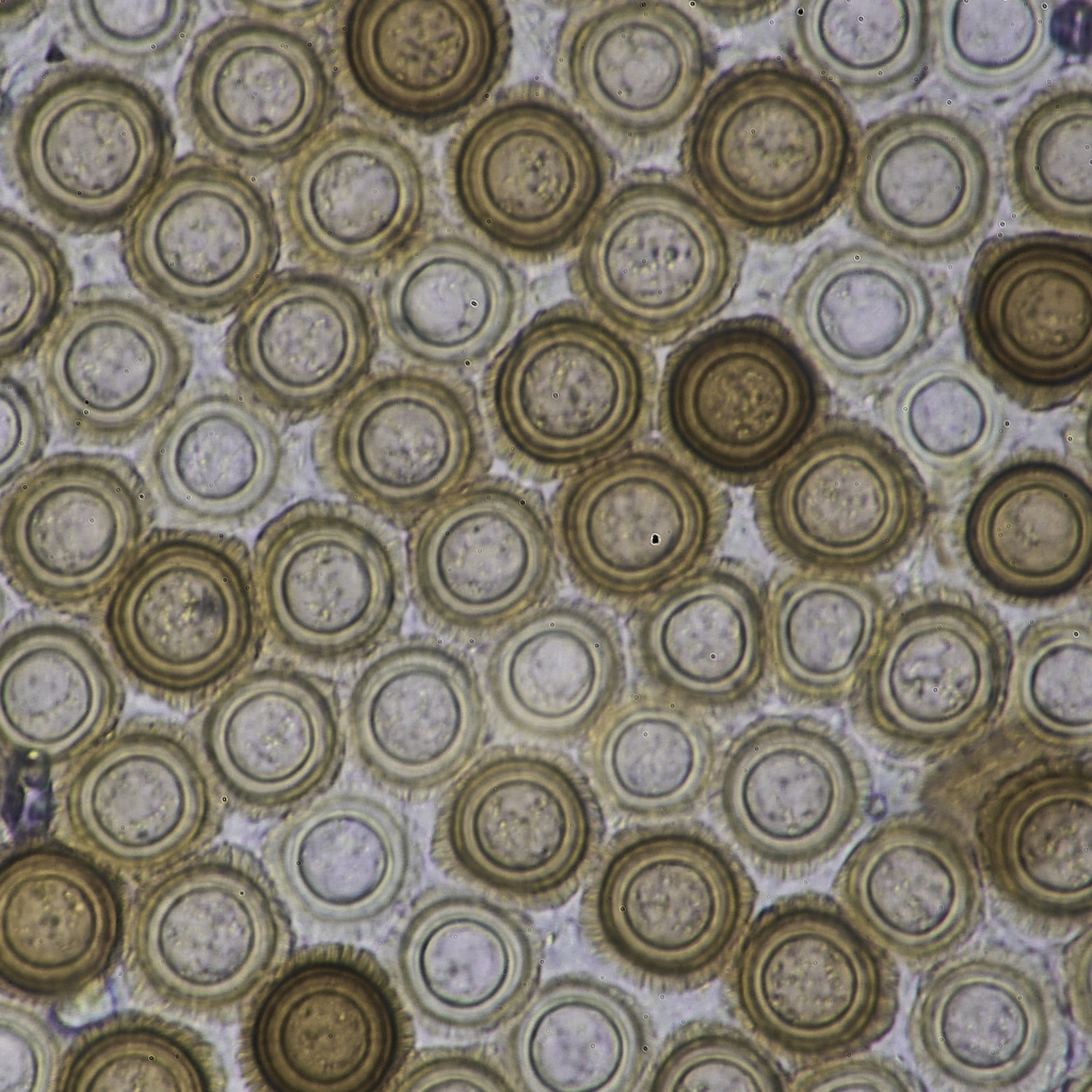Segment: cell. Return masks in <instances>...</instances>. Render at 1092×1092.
I'll return each instance as SVG.
<instances>
[{"label": "cell", "instance_id": "2e32d148", "mask_svg": "<svg viewBox=\"0 0 1092 1092\" xmlns=\"http://www.w3.org/2000/svg\"><path fill=\"white\" fill-rule=\"evenodd\" d=\"M709 813L759 876L807 878L864 830L874 777L860 741L806 712L760 713L725 740Z\"/></svg>", "mask_w": 1092, "mask_h": 1092}, {"label": "cell", "instance_id": "11a10c76", "mask_svg": "<svg viewBox=\"0 0 1092 1092\" xmlns=\"http://www.w3.org/2000/svg\"><path fill=\"white\" fill-rule=\"evenodd\" d=\"M1091 677L1089 619L1065 613L1032 622L1012 647L1015 727L1049 749L1082 754L1091 744Z\"/></svg>", "mask_w": 1092, "mask_h": 1092}, {"label": "cell", "instance_id": "f546056e", "mask_svg": "<svg viewBox=\"0 0 1092 1092\" xmlns=\"http://www.w3.org/2000/svg\"><path fill=\"white\" fill-rule=\"evenodd\" d=\"M399 913L384 962L416 1022L436 1035L499 1032L543 980L545 938L528 911L449 882L419 890Z\"/></svg>", "mask_w": 1092, "mask_h": 1092}, {"label": "cell", "instance_id": "44dd1931", "mask_svg": "<svg viewBox=\"0 0 1092 1092\" xmlns=\"http://www.w3.org/2000/svg\"><path fill=\"white\" fill-rule=\"evenodd\" d=\"M965 357L1031 413L1072 405L1092 378V238L1029 230L985 239L959 305Z\"/></svg>", "mask_w": 1092, "mask_h": 1092}, {"label": "cell", "instance_id": "836d02e7", "mask_svg": "<svg viewBox=\"0 0 1092 1092\" xmlns=\"http://www.w3.org/2000/svg\"><path fill=\"white\" fill-rule=\"evenodd\" d=\"M121 880L62 844L18 848L0 866L2 994L50 1011L90 1007L121 965Z\"/></svg>", "mask_w": 1092, "mask_h": 1092}, {"label": "cell", "instance_id": "be15d7a7", "mask_svg": "<svg viewBox=\"0 0 1092 1092\" xmlns=\"http://www.w3.org/2000/svg\"><path fill=\"white\" fill-rule=\"evenodd\" d=\"M924 1090V1080L902 1060L871 1048L793 1070L789 1086V1091L810 1092Z\"/></svg>", "mask_w": 1092, "mask_h": 1092}, {"label": "cell", "instance_id": "8992f818", "mask_svg": "<svg viewBox=\"0 0 1092 1092\" xmlns=\"http://www.w3.org/2000/svg\"><path fill=\"white\" fill-rule=\"evenodd\" d=\"M607 838L580 762L520 740L489 744L444 789L429 855L450 882L546 912L580 894Z\"/></svg>", "mask_w": 1092, "mask_h": 1092}, {"label": "cell", "instance_id": "e7e4bbea", "mask_svg": "<svg viewBox=\"0 0 1092 1092\" xmlns=\"http://www.w3.org/2000/svg\"><path fill=\"white\" fill-rule=\"evenodd\" d=\"M1092 927L1088 925L1064 946L1061 956L1063 1006L1070 1023L1085 1037H1091V954ZM1059 983V982H1058Z\"/></svg>", "mask_w": 1092, "mask_h": 1092}, {"label": "cell", "instance_id": "30bf717a", "mask_svg": "<svg viewBox=\"0 0 1092 1092\" xmlns=\"http://www.w3.org/2000/svg\"><path fill=\"white\" fill-rule=\"evenodd\" d=\"M448 177L463 226L524 267L568 257L616 179L608 143L540 82L500 90L466 119Z\"/></svg>", "mask_w": 1092, "mask_h": 1092}, {"label": "cell", "instance_id": "d4e9b609", "mask_svg": "<svg viewBox=\"0 0 1092 1092\" xmlns=\"http://www.w3.org/2000/svg\"><path fill=\"white\" fill-rule=\"evenodd\" d=\"M282 231L269 197L237 164L183 154L119 231L133 288L171 315L231 318L278 270Z\"/></svg>", "mask_w": 1092, "mask_h": 1092}, {"label": "cell", "instance_id": "ab89813d", "mask_svg": "<svg viewBox=\"0 0 1092 1092\" xmlns=\"http://www.w3.org/2000/svg\"><path fill=\"white\" fill-rule=\"evenodd\" d=\"M260 857L291 911L342 933L391 919L415 895L424 869L410 818L358 789H331L278 817Z\"/></svg>", "mask_w": 1092, "mask_h": 1092}, {"label": "cell", "instance_id": "603a6c76", "mask_svg": "<svg viewBox=\"0 0 1092 1092\" xmlns=\"http://www.w3.org/2000/svg\"><path fill=\"white\" fill-rule=\"evenodd\" d=\"M1 572L32 609L95 617L156 528L136 462L99 450L46 455L1 489Z\"/></svg>", "mask_w": 1092, "mask_h": 1092}, {"label": "cell", "instance_id": "6f0895ef", "mask_svg": "<svg viewBox=\"0 0 1092 1092\" xmlns=\"http://www.w3.org/2000/svg\"><path fill=\"white\" fill-rule=\"evenodd\" d=\"M200 14L195 0H74L62 6V34L77 59L149 77L186 55Z\"/></svg>", "mask_w": 1092, "mask_h": 1092}, {"label": "cell", "instance_id": "83f0119b", "mask_svg": "<svg viewBox=\"0 0 1092 1092\" xmlns=\"http://www.w3.org/2000/svg\"><path fill=\"white\" fill-rule=\"evenodd\" d=\"M1077 755L1022 753L965 808L986 895L1033 938L1071 937L1092 920V780Z\"/></svg>", "mask_w": 1092, "mask_h": 1092}, {"label": "cell", "instance_id": "277c9868", "mask_svg": "<svg viewBox=\"0 0 1092 1092\" xmlns=\"http://www.w3.org/2000/svg\"><path fill=\"white\" fill-rule=\"evenodd\" d=\"M653 349L571 298L535 311L482 371L495 453L518 479L559 482L652 437Z\"/></svg>", "mask_w": 1092, "mask_h": 1092}, {"label": "cell", "instance_id": "7402d4cb", "mask_svg": "<svg viewBox=\"0 0 1092 1092\" xmlns=\"http://www.w3.org/2000/svg\"><path fill=\"white\" fill-rule=\"evenodd\" d=\"M55 802L60 842L139 883L212 845L229 807L196 732L155 716L71 762Z\"/></svg>", "mask_w": 1092, "mask_h": 1092}, {"label": "cell", "instance_id": "f35d334b", "mask_svg": "<svg viewBox=\"0 0 1092 1092\" xmlns=\"http://www.w3.org/2000/svg\"><path fill=\"white\" fill-rule=\"evenodd\" d=\"M286 423L232 380L190 383L136 464L176 526L231 533L264 520L294 478Z\"/></svg>", "mask_w": 1092, "mask_h": 1092}, {"label": "cell", "instance_id": "6da1fadb", "mask_svg": "<svg viewBox=\"0 0 1092 1092\" xmlns=\"http://www.w3.org/2000/svg\"><path fill=\"white\" fill-rule=\"evenodd\" d=\"M863 127L791 57L713 77L680 138L679 173L741 237L800 242L842 209Z\"/></svg>", "mask_w": 1092, "mask_h": 1092}, {"label": "cell", "instance_id": "9c48e42d", "mask_svg": "<svg viewBox=\"0 0 1092 1092\" xmlns=\"http://www.w3.org/2000/svg\"><path fill=\"white\" fill-rule=\"evenodd\" d=\"M98 620L129 680L179 707L208 701L266 641L248 545L183 526L152 530Z\"/></svg>", "mask_w": 1092, "mask_h": 1092}, {"label": "cell", "instance_id": "4316f807", "mask_svg": "<svg viewBox=\"0 0 1092 1092\" xmlns=\"http://www.w3.org/2000/svg\"><path fill=\"white\" fill-rule=\"evenodd\" d=\"M62 436L124 449L144 440L190 384L195 348L179 318L135 289L80 287L35 358Z\"/></svg>", "mask_w": 1092, "mask_h": 1092}, {"label": "cell", "instance_id": "4fadbf2b", "mask_svg": "<svg viewBox=\"0 0 1092 1092\" xmlns=\"http://www.w3.org/2000/svg\"><path fill=\"white\" fill-rule=\"evenodd\" d=\"M238 1021L252 1091H389L416 1048V1019L386 963L346 942L295 947Z\"/></svg>", "mask_w": 1092, "mask_h": 1092}, {"label": "cell", "instance_id": "003e7915", "mask_svg": "<svg viewBox=\"0 0 1092 1092\" xmlns=\"http://www.w3.org/2000/svg\"><path fill=\"white\" fill-rule=\"evenodd\" d=\"M45 1L0 0L1 32L13 34L23 30L46 10Z\"/></svg>", "mask_w": 1092, "mask_h": 1092}, {"label": "cell", "instance_id": "9f6ffc18", "mask_svg": "<svg viewBox=\"0 0 1092 1092\" xmlns=\"http://www.w3.org/2000/svg\"><path fill=\"white\" fill-rule=\"evenodd\" d=\"M75 275L53 232L12 207L0 212V363L20 369L73 300Z\"/></svg>", "mask_w": 1092, "mask_h": 1092}, {"label": "cell", "instance_id": "03108f58", "mask_svg": "<svg viewBox=\"0 0 1092 1092\" xmlns=\"http://www.w3.org/2000/svg\"><path fill=\"white\" fill-rule=\"evenodd\" d=\"M706 25L737 28L756 25L789 5L788 1H684Z\"/></svg>", "mask_w": 1092, "mask_h": 1092}, {"label": "cell", "instance_id": "bcb514c9", "mask_svg": "<svg viewBox=\"0 0 1092 1092\" xmlns=\"http://www.w3.org/2000/svg\"><path fill=\"white\" fill-rule=\"evenodd\" d=\"M649 1011L585 971L542 980L495 1043L517 1091H641L658 1045Z\"/></svg>", "mask_w": 1092, "mask_h": 1092}, {"label": "cell", "instance_id": "484cf974", "mask_svg": "<svg viewBox=\"0 0 1092 1092\" xmlns=\"http://www.w3.org/2000/svg\"><path fill=\"white\" fill-rule=\"evenodd\" d=\"M716 63L706 23L685 2L660 0L572 2L553 51L562 94L632 156L681 138Z\"/></svg>", "mask_w": 1092, "mask_h": 1092}, {"label": "cell", "instance_id": "9a60e30c", "mask_svg": "<svg viewBox=\"0 0 1092 1092\" xmlns=\"http://www.w3.org/2000/svg\"><path fill=\"white\" fill-rule=\"evenodd\" d=\"M310 457L332 493L407 529L495 461L473 378L375 366L320 419Z\"/></svg>", "mask_w": 1092, "mask_h": 1092}, {"label": "cell", "instance_id": "94428289", "mask_svg": "<svg viewBox=\"0 0 1092 1092\" xmlns=\"http://www.w3.org/2000/svg\"><path fill=\"white\" fill-rule=\"evenodd\" d=\"M389 1091H517L494 1042L416 1047Z\"/></svg>", "mask_w": 1092, "mask_h": 1092}, {"label": "cell", "instance_id": "74e56055", "mask_svg": "<svg viewBox=\"0 0 1092 1092\" xmlns=\"http://www.w3.org/2000/svg\"><path fill=\"white\" fill-rule=\"evenodd\" d=\"M513 38L497 0H363L344 28L347 62L365 95L435 129L466 121L499 92Z\"/></svg>", "mask_w": 1092, "mask_h": 1092}, {"label": "cell", "instance_id": "1f68e13d", "mask_svg": "<svg viewBox=\"0 0 1092 1092\" xmlns=\"http://www.w3.org/2000/svg\"><path fill=\"white\" fill-rule=\"evenodd\" d=\"M333 99L315 47L252 14L199 28L174 86L176 117L193 150L234 164L295 155L322 130Z\"/></svg>", "mask_w": 1092, "mask_h": 1092}, {"label": "cell", "instance_id": "816d5d0a", "mask_svg": "<svg viewBox=\"0 0 1092 1092\" xmlns=\"http://www.w3.org/2000/svg\"><path fill=\"white\" fill-rule=\"evenodd\" d=\"M876 395L882 428L919 470L943 481L980 471L1009 431V402L952 352L924 355Z\"/></svg>", "mask_w": 1092, "mask_h": 1092}, {"label": "cell", "instance_id": "c3c4849f", "mask_svg": "<svg viewBox=\"0 0 1092 1092\" xmlns=\"http://www.w3.org/2000/svg\"><path fill=\"white\" fill-rule=\"evenodd\" d=\"M871 576L787 565L768 581L773 691L809 710L845 705L890 607Z\"/></svg>", "mask_w": 1092, "mask_h": 1092}, {"label": "cell", "instance_id": "d6a6232c", "mask_svg": "<svg viewBox=\"0 0 1092 1092\" xmlns=\"http://www.w3.org/2000/svg\"><path fill=\"white\" fill-rule=\"evenodd\" d=\"M381 330L354 276L311 264L277 270L231 317V380L286 424L320 419L375 367Z\"/></svg>", "mask_w": 1092, "mask_h": 1092}, {"label": "cell", "instance_id": "5bb4252c", "mask_svg": "<svg viewBox=\"0 0 1092 1092\" xmlns=\"http://www.w3.org/2000/svg\"><path fill=\"white\" fill-rule=\"evenodd\" d=\"M1012 642L987 604L949 585L890 605L847 702L867 743L900 760L932 761L980 741L1008 697Z\"/></svg>", "mask_w": 1092, "mask_h": 1092}, {"label": "cell", "instance_id": "6125c7cd", "mask_svg": "<svg viewBox=\"0 0 1092 1092\" xmlns=\"http://www.w3.org/2000/svg\"><path fill=\"white\" fill-rule=\"evenodd\" d=\"M0 487L46 456L54 418L39 379L1 368Z\"/></svg>", "mask_w": 1092, "mask_h": 1092}, {"label": "cell", "instance_id": "8d00e7d4", "mask_svg": "<svg viewBox=\"0 0 1092 1092\" xmlns=\"http://www.w3.org/2000/svg\"><path fill=\"white\" fill-rule=\"evenodd\" d=\"M768 581L734 557H713L657 592L625 621L635 681L717 721L756 710L773 692Z\"/></svg>", "mask_w": 1092, "mask_h": 1092}, {"label": "cell", "instance_id": "ee69618b", "mask_svg": "<svg viewBox=\"0 0 1092 1092\" xmlns=\"http://www.w3.org/2000/svg\"><path fill=\"white\" fill-rule=\"evenodd\" d=\"M1092 493L1050 451L1016 453L980 484L962 519L965 557L980 580L1017 601L1078 589L1091 566Z\"/></svg>", "mask_w": 1092, "mask_h": 1092}, {"label": "cell", "instance_id": "f6af8a7d", "mask_svg": "<svg viewBox=\"0 0 1092 1092\" xmlns=\"http://www.w3.org/2000/svg\"><path fill=\"white\" fill-rule=\"evenodd\" d=\"M122 670L80 619L21 610L2 628L0 726L10 752L71 764L121 723Z\"/></svg>", "mask_w": 1092, "mask_h": 1092}, {"label": "cell", "instance_id": "f907efd6", "mask_svg": "<svg viewBox=\"0 0 1092 1092\" xmlns=\"http://www.w3.org/2000/svg\"><path fill=\"white\" fill-rule=\"evenodd\" d=\"M1005 194L1032 230L1091 236L1092 85L1064 74L1035 90L1000 134Z\"/></svg>", "mask_w": 1092, "mask_h": 1092}, {"label": "cell", "instance_id": "7a4b0ae2", "mask_svg": "<svg viewBox=\"0 0 1092 1092\" xmlns=\"http://www.w3.org/2000/svg\"><path fill=\"white\" fill-rule=\"evenodd\" d=\"M175 121L146 76L67 57L12 99L2 170L25 208L69 237L121 231L177 158Z\"/></svg>", "mask_w": 1092, "mask_h": 1092}, {"label": "cell", "instance_id": "f5cc1de1", "mask_svg": "<svg viewBox=\"0 0 1092 1092\" xmlns=\"http://www.w3.org/2000/svg\"><path fill=\"white\" fill-rule=\"evenodd\" d=\"M228 1071L195 1027L152 1009H119L77 1027L65 1046L57 1092H223Z\"/></svg>", "mask_w": 1092, "mask_h": 1092}, {"label": "cell", "instance_id": "cb8c5ba5", "mask_svg": "<svg viewBox=\"0 0 1092 1092\" xmlns=\"http://www.w3.org/2000/svg\"><path fill=\"white\" fill-rule=\"evenodd\" d=\"M410 600L434 633L481 647L560 595L564 571L544 493L488 473L407 529Z\"/></svg>", "mask_w": 1092, "mask_h": 1092}, {"label": "cell", "instance_id": "4dcf8cb0", "mask_svg": "<svg viewBox=\"0 0 1092 1092\" xmlns=\"http://www.w3.org/2000/svg\"><path fill=\"white\" fill-rule=\"evenodd\" d=\"M366 660L346 705L358 767L411 801L443 792L492 740L478 661L432 631L399 636Z\"/></svg>", "mask_w": 1092, "mask_h": 1092}, {"label": "cell", "instance_id": "e575fe53", "mask_svg": "<svg viewBox=\"0 0 1092 1092\" xmlns=\"http://www.w3.org/2000/svg\"><path fill=\"white\" fill-rule=\"evenodd\" d=\"M831 895L866 936L913 971L966 945L986 914L971 837L932 805L877 820L842 861Z\"/></svg>", "mask_w": 1092, "mask_h": 1092}, {"label": "cell", "instance_id": "b9f144b4", "mask_svg": "<svg viewBox=\"0 0 1092 1092\" xmlns=\"http://www.w3.org/2000/svg\"><path fill=\"white\" fill-rule=\"evenodd\" d=\"M382 336L406 363L473 378L528 319L525 267L464 226H432L375 273Z\"/></svg>", "mask_w": 1092, "mask_h": 1092}, {"label": "cell", "instance_id": "7bdbcfd3", "mask_svg": "<svg viewBox=\"0 0 1092 1092\" xmlns=\"http://www.w3.org/2000/svg\"><path fill=\"white\" fill-rule=\"evenodd\" d=\"M617 617L559 595L479 647L493 718L523 741L579 745L629 685Z\"/></svg>", "mask_w": 1092, "mask_h": 1092}, {"label": "cell", "instance_id": "7c38bea8", "mask_svg": "<svg viewBox=\"0 0 1092 1092\" xmlns=\"http://www.w3.org/2000/svg\"><path fill=\"white\" fill-rule=\"evenodd\" d=\"M822 373L781 319L711 322L660 369L659 439L726 486H753L831 415Z\"/></svg>", "mask_w": 1092, "mask_h": 1092}, {"label": "cell", "instance_id": "5b68a950", "mask_svg": "<svg viewBox=\"0 0 1092 1092\" xmlns=\"http://www.w3.org/2000/svg\"><path fill=\"white\" fill-rule=\"evenodd\" d=\"M295 943L292 911L262 858L212 844L139 883L128 902L123 982L145 1008L228 1023Z\"/></svg>", "mask_w": 1092, "mask_h": 1092}, {"label": "cell", "instance_id": "681fc988", "mask_svg": "<svg viewBox=\"0 0 1092 1092\" xmlns=\"http://www.w3.org/2000/svg\"><path fill=\"white\" fill-rule=\"evenodd\" d=\"M790 55L849 102L915 92L934 68L932 0H802Z\"/></svg>", "mask_w": 1092, "mask_h": 1092}, {"label": "cell", "instance_id": "ba28073f", "mask_svg": "<svg viewBox=\"0 0 1092 1092\" xmlns=\"http://www.w3.org/2000/svg\"><path fill=\"white\" fill-rule=\"evenodd\" d=\"M567 258L572 298L655 350L676 346L730 304L746 240L679 172L645 167L614 180Z\"/></svg>", "mask_w": 1092, "mask_h": 1092}, {"label": "cell", "instance_id": "d6986e66", "mask_svg": "<svg viewBox=\"0 0 1092 1092\" xmlns=\"http://www.w3.org/2000/svg\"><path fill=\"white\" fill-rule=\"evenodd\" d=\"M753 519L781 562L874 577L918 544L921 471L878 424L830 415L753 485Z\"/></svg>", "mask_w": 1092, "mask_h": 1092}, {"label": "cell", "instance_id": "3957f363", "mask_svg": "<svg viewBox=\"0 0 1092 1092\" xmlns=\"http://www.w3.org/2000/svg\"><path fill=\"white\" fill-rule=\"evenodd\" d=\"M758 898L745 861L697 817L628 824L607 838L580 892L578 927L623 979L682 995L722 977Z\"/></svg>", "mask_w": 1092, "mask_h": 1092}, {"label": "cell", "instance_id": "e0dca14e", "mask_svg": "<svg viewBox=\"0 0 1092 1092\" xmlns=\"http://www.w3.org/2000/svg\"><path fill=\"white\" fill-rule=\"evenodd\" d=\"M396 529L346 500L315 497L268 519L251 548L266 641L330 665L366 660L398 638L410 592Z\"/></svg>", "mask_w": 1092, "mask_h": 1092}, {"label": "cell", "instance_id": "d590c367", "mask_svg": "<svg viewBox=\"0 0 1092 1092\" xmlns=\"http://www.w3.org/2000/svg\"><path fill=\"white\" fill-rule=\"evenodd\" d=\"M207 702L195 732L229 805L278 818L336 784L349 744L328 677L289 660L257 661Z\"/></svg>", "mask_w": 1092, "mask_h": 1092}, {"label": "cell", "instance_id": "60d3db41", "mask_svg": "<svg viewBox=\"0 0 1092 1092\" xmlns=\"http://www.w3.org/2000/svg\"><path fill=\"white\" fill-rule=\"evenodd\" d=\"M284 214L302 263L375 273L432 227L431 186L399 138L358 122L322 129L289 166Z\"/></svg>", "mask_w": 1092, "mask_h": 1092}, {"label": "cell", "instance_id": "52a82bcc", "mask_svg": "<svg viewBox=\"0 0 1092 1092\" xmlns=\"http://www.w3.org/2000/svg\"><path fill=\"white\" fill-rule=\"evenodd\" d=\"M720 979L730 1018L791 1071L871 1048L900 1008L897 961L814 889L756 912Z\"/></svg>", "mask_w": 1092, "mask_h": 1092}, {"label": "cell", "instance_id": "91938a15", "mask_svg": "<svg viewBox=\"0 0 1092 1092\" xmlns=\"http://www.w3.org/2000/svg\"><path fill=\"white\" fill-rule=\"evenodd\" d=\"M65 1041L34 1006L7 997L0 1002V1091H57Z\"/></svg>", "mask_w": 1092, "mask_h": 1092}, {"label": "cell", "instance_id": "7dc6e473", "mask_svg": "<svg viewBox=\"0 0 1092 1092\" xmlns=\"http://www.w3.org/2000/svg\"><path fill=\"white\" fill-rule=\"evenodd\" d=\"M725 743L705 712L629 682L579 743L605 809L628 824L696 818L708 806Z\"/></svg>", "mask_w": 1092, "mask_h": 1092}, {"label": "cell", "instance_id": "f1b7e54d", "mask_svg": "<svg viewBox=\"0 0 1092 1092\" xmlns=\"http://www.w3.org/2000/svg\"><path fill=\"white\" fill-rule=\"evenodd\" d=\"M781 308L782 321L825 380L877 394L937 343L956 303L930 266L862 237H842L809 253Z\"/></svg>", "mask_w": 1092, "mask_h": 1092}, {"label": "cell", "instance_id": "680465c9", "mask_svg": "<svg viewBox=\"0 0 1092 1092\" xmlns=\"http://www.w3.org/2000/svg\"><path fill=\"white\" fill-rule=\"evenodd\" d=\"M790 1069L739 1023L708 1016L658 1042L641 1091H789Z\"/></svg>", "mask_w": 1092, "mask_h": 1092}, {"label": "cell", "instance_id": "ac0fdd59", "mask_svg": "<svg viewBox=\"0 0 1092 1092\" xmlns=\"http://www.w3.org/2000/svg\"><path fill=\"white\" fill-rule=\"evenodd\" d=\"M1003 195L995 122L970 103L924 96L863 127L842 210L858 237L938 266L973 256Z\"/></svg>", "mask_w": 1092, "mask_h": 1092}, {"label": "cell", "instance_id": "ffe728a7", "mask_svg": "<svg viewBox=\"0 0 1092 1092\" xmlns=\"http://www.w3.org/2000/svg\"><path fill=\"white\" fill-rule=\"evenodd\" d=\"M905 1026L917 1074L934 1089H1056L1073 1037L1059 983L1039 952L970 941L924 971Z\"/></svg>", "mask_w": 1092, "mask_h": 1092}, {"label": "cell", "instance_id": "db71d44e", "mask_svg": "<svg viewBox=\"0 0 1092 1092\" xmlns=\"http://www.w3.org/2000/svg\"><path fill=\"white\" fill-rule=\"evenodd\" d=\"M1061 2L932 0L934 67L957 92L1006 98L1031 84L1066 36Z\"/></svg>", "mask_w": 1092, "mask_h": 1092}, {"label": "cell", "instance_id": "8fae6325", "mask_svg": "<svg viewBox=\"0 0 1092 1092\" xmlns=\"http://www.w3.org/2000/svg\"><path fill=\"white\" fill-rule=\"evenodd\" d=\"M548 507L571 584L626 617L714 557L733 499L725 484L649 437L559 481Z\"/></svg>", "mask_w": 1092, "mask_h": 1092}]
</instances>
